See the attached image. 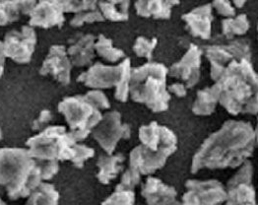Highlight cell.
<instances>
[{"mask_svg": "<svg viewBox=\"0 0 258 205\" xmlns=\"http://www.w3.org/2000/svg\"><path fill=\"white\" fill-rule=\"evenodd\" d=\"M140 181L141 174L137 170L129 167L121 176L120 183L116 185L115 190H133L136 185H139Z\"/></svg>", "mask_w": 258, "mask_h": 205, "instance_id": "32", "label": "cell"}, {"mask_svg": "<svg viewBox=\"0 0 258 205\" xmlns=\"http://www.w3.org/2000/svg\"><path fill=\"white\" fill-rule=\"evenodd\" d=\"M249 28L250 22L246 14H239L233 18H225L222 21V33L228 40L245 35Z\"/></svg>", "mask_w": 258, "mask_h": 205, "instance_id": "27", "label": "cell"}, {"mask_svg": "<svg viewBox=\"0 0 258 205\" xmlns=\"http://www.w3.org/2000/svg\"><path fill=\"white\" fill-rule=\"evenodd\" d=\"M212 7L217 11V13L226 18H233L236 16V8L232 5L230 1L216 0L212 4Z\"/></svg>", "mask_w": 258, "mask_h": 205, "instance_id": "38", "label": "cell"}, {"mask_svg": "<svg viewBox=\"0 0 258 205\" xmlns=\"http://www.w3.org/2000/svg\"><path fill=\"white\" fill-rule=\"evenodd\" d=\"M220 100V88L217 84L206 87L197 92V97L192 106V113L196 116L206 117L215 112Z\"/></svg>", "mask_w": 258, "mask_h": 205, "instance_id": "23", "label": "cell"}, {"mask_svg": "<svg viewBox=\"0 0 258 205\" xmlns=\"http://www.w3.org/2000/svg\"><path fill=\"white\" fill-rule=\"evenodd\" d=\"M85 96L98 110H108L110 108V104L106 94L101 90H91L87 92Z\"/></svg>", "mask_w": 258, "mask_h": 205, "instance_id": "36", "label": "cell"}, {"mask_svg": "<svg viewBox=\"0 0 258 205\" xmlns=\"http://www.w3.org/2000/svg\"><path fill=\"white\" fill-rule=\"evenodd\" d=\"M135 193L133 190H115L101 205H134Z\"/></svg>", "mask_w": 258, "mask_h": 205, "instance_id": "33", "label": "cell"}, {"mask_svg": "<svg viewBox=\"0 0 258 205\" xmlns=\"http://www.w3.org/2000/svg\"><path fill=\"white\" fill-rule=\"evenodd\" d=\"M158 43L156 38L147 39L145 37H138L133 45V52L138 58L146 59L150 62L153 56V52L155 50Z\"/></svg>", "mask_w": 258, "mask_h": 205, "instance_id": "29", "label": "cell"}, {"mask_svg": "<svg viewBox=\"0 0 258 205\" xmlns=\"http://www.w3.org/2000/svg\"><path fill=\"white\" fill-rule=\"evenodd\" d=\"M252 177L253 166L247 160L228 182L226 205H257Z\"/></svg>", "mask_w": 258, "mask_h": 205, "instance_id": "10", "label": "cell"}, {"mask_svg": "<svg viewBox=\"0 0 258 205\" xmlns=\"http://www.w3.org/2000/svg\"><path fill=\"white\" fill-rule=\"evenodd\" d=\"M257 32H258V24H257Z\"/></svg>", "mask_w": 258, "mask_h": 205, "instance_id": "48", "label": "cell"}, {"mask_svg": "<svg viewBox=\"0 0 258 205\" xmlns=\"http://www.w3.org/2000/svg\"><path fill=\"white\" fill-rule=\"evenodd\" d=\"M216 84L219 104L230 115H258V74L250 61L232 62Z\"/></svg>", "mask_w": 258, "mask_h": 205, "instance_id": "2", "label": "cell"}, {"mask_svg": "<svg viewBox=\"0 0 258 205\" xmlns=\"http://www.w3.org/2000/svg\"><path fill=\"white\" fill-rule=\"evenodd\" d=\"M42 181L41 169L28 149L0 148V194L11 200L29 197Z\"/></svg>", "mask_w": 258, "mask_h": 205, "instance_id": "3", "label": "cell"}, {"mask_svg": "<svg viewBox=\"0 0 258 205\" xmlns=\"http://www.w3.org/2000/svg\"><path fill=\"white\" fill-rule=\"evenodd\" d=\"M59 193L54 185L42 183L29 196L25 205H58Z\"/></svg>", "mask_w": 258, "mask_h": 205, "instance_id": "26", "label": "cell"}, {"mask_svg": "<svg viewBox=\"0 0 258 205\" xmlns=\"http://www.w3.org/2000/svg\"><path fill=\"white\" fill-rule=\"evenodd\" d=\"M5 50H4V43L3 41H0V62L5 63Z\"/></svg>", "mask_w": 258, "mask_h": 205, "instance_id": "41", "label": "cell"}, {"mask_svg": "<svg viewBox=\"0 0 258 205\" xmlns=\"http://www.w3.org/2000/svg\"><path fill=\"white\" fill-rule=\"evenodd\" d=\"M42 172L43 181L51 180L59 171L57 161H36Z\"/></svg>", "mask_w": 258, "mask_h": 205, "instance_id": "37", "label": "cell"}, {"mask_svg": "<svg viewBox=\"0 0 258 205\" xmlns=\"http://www.w3.org/2000/svg\"><path fill=\"white\" fill-rule=\"evenodd\" d=\"M125 64L126 59L116 66L96 62L90 66L86 72H83L77 77V82L83 83L87 87L95 90L116 88L121 81Z\"/></svg>", "mask_w": 258, "mask_h": 205, "instance_id": "11", "label": "cell"}, {"mask_svg": "<svg viewBox=\"0 0 258 205\" xmlns=\"http://www.w3.org/2000/svg\"><path fill=\"white\" fill-rule=\"evenodd\" d=\"M165 205H183L181 202H179V201H177L176 199L175 200H172L171 202H169V203H167V204Z\"/></svg>", "mask_w": 258, "mask_h": 205, "instance_id": "43", "label": "cell"}, {"mask_svg": "<svg viewBox=\"0 0 258 205\" xmlns=\"http://www.w3.org/2000/svg\"><path fill=\"white\" fill-rule=\"evenodd\" d=\"M201 49L211 64L210 75L215 83L232 62L250 61L251 58L250 43L244 39H236L227 44L204 45Z\"/></svg>", "mask_w": 258, "mask_h": 205, "instance_id": "7", "label": "cell"}, {"mask_svg": "<svg viewBox=\"0 0 258 205\" xmlns=\"http://www.w3.org/2000/svg\"><path fill=\"white\" fill-rule=\"evenodd\" d=\"M141 194L147 205H165L175 200L177 192L173 186L166 185L160 179L149 177L142 185Z\"/></svg>", "mask_w": 258, "mask_h": 205, "instance_id": "20", "label": "cell"}, {"mask_svg": "<svg viewBox=\"0 0 258 205\" xmlns=\"http://www.w3.org/2000/svg\"><path fill=\"white\" fill-rule=\"evenodd\" d=\"M66 13H80L98 8L97 1H62Z\"/></svg>", "mask_w": 258, "mask_h": 205, "instance_id": "35", "label": "cell"}, {"mask_svg": "<svg viewBox=\"0 0 258 205\" xmlns=\"http://www.w3.org/2000/svg\"><path fill=\"white\" fill-rule=\"evenodd\" d=\"M76 140L65 126H47L38 135L29 138L26 145L36 161H72Z\"/></svg>", "mask_w": 258, "mask_h": 205, "instance_id": "5", "label": "cell"}, {"mask_svg": "<svg viewBox=\"0 0 258 205\" xmlns=\"http://www.w3.org/2000/svg\"><path fill=\"white\" fill-rule=\"evenodd\" d=\"M255 133L251 123L230 120L209 135L194 154L191 173L202 169H235L253 154Z\"/></svg>", "mask_w": 258, "mask_h": 205, "instance_id": "1", "label": "cell"}, {"mask_svg": "<svg viewBox=\"0 0 258 205\" xmlns=\"http://www.w3.org/2000/svg\"><path fill=\"white\" fill-rule=\"evenodd\" d=\"M185 187L197 196L199 205H222L227 200V190L217 180H188Z\"/></svg>", "mask_w": 258, "mask_h": 205, "instance_id": "18", "label": "cell"}, {"mask_svg": "<svg viewBox=\"0 0 258 205\" xmlns=\"http://www.w3.org/2000/svg\"><path fill=\"white\" fill-rule=\"evenodd\" d=\"M131 62L130 59L126 58V64L124 67L123 75L119 85L115 88L114 98L121 102H126L129 97V86H130V79H131Z\"/></svg>", "mask_w": 258, "mask_h": 205, "instance_id": "30", "label": "cell"}, {"mask_svg": "<svg viewBox=\"0 0 258 205\" xmlns=\"http://www.w3.org/2000/svg\"><path fill=\"white\" fill-rule=\"evenodd\" d=\"M130 1H99L98 7L105 20L124 22L128 20Z\"/></svg>", "mask_w": 258, "mask_h": 205, "instance_id": "25", "label": "cell"}, {"mask_svg": "<svg viewBox=\"0 0 258 205\" xmlns=\"http://www.w3.org/2000/svg\"><path fill=\"white\" fill-rule=\"evenodd\" d=\"M4 50L6 58L11 59L18 64L29 63L37 44V34L35 29L25 25L20 31L12 30L4 37Z\"/></svg>", "mask_w": 258, "mask_h": 205, "instance_id": "9", "label": "cell"}, {"mask_svg": "<svg viewBox=\"0 0 258 205\" xmlns=\"http://www.w3.org/2000/svg\"><path fill=\"white\" fill-rule=\"evenodd\" d=\"M104 21L105 18L98 7L97 9H94V10H87V11L75 14L72 20L70 21V25L72 27L78 28L83 26L85 23L92 24L95 22H104Z\"/></svg>", "mask_w": 258, "mask_h": 205, "instance_id": "31", "label": "cell"}, {"mask_svg": "<svg viewBox=\"0 0 258 205\" xmlns=\"http://www.w3.org/2000/svg\"><path fill=\"white\" fill-rule=\"evenodd\" d=\"M92 135L108 155H112L121 139L130 138L131 128L127 123H121V115L117 111H112L103 116L102 121L92 130Z\"/></svg>", "mask_w": 258, "mask_h": 205, "instance_id": "8", "label": "cell"}, {"mask_svg": "<svg viewBox=\"0 0 258 205\" xmlns=\"http://www.w3.org/2000/svg\"><path fill=\"white\" fill-rule=\"evenodd\" d=\"M139 139L141 145L153 152L168 151L173 154L177 150V137L168 126L152 122L139 128Z\"/></svg>", "mask_w": 258, "mask_h": 205, "instance_id": "13", "label": "cell"}, {"mask_svg": "<svg viewBox=\"0 0 258 205\" xmlns=\"http://www.w3.org/2000/svg\"><path fill=\"white\" fill-rule=\"evenodd\" d=\"M95 40L92 34L79 33L68 40V48H66L68 58L72 65L84 67L92 63L95 58Z\"/></svg>", "mask_w": 258, "mask_h": 205, "instance_id": "19", "label": "cell"}, {"mask_svg": "<svg viewBox=\"0 0 258 205\" xmlns=\"http://www.w3.org/2000/svg\"><path fill=\"white\" fill-rule=\"evenodd\" d=\"M36 1H0V26H6L29 15L35 8Z\"/></svg>", "mask_w": 258, "mask_h": 205, "instance_id": "24", "label": "cell"}, {"mask_svg": "<svg viewBox=\"0 0 258 205\" xmlns=\"http://www.w3.org/2000/svg\"><path fill=\"white\" fill-rule=\"evenodd\" d=\"M62 1H40L30 14L29 26L49 29L61 28L65 22Z\"/></svg>", "mask_w": 258, "mask_h": 205, "instance_id": "16", "label": "cell"}, {"mask_svg": "<svg viewBox=\"0 0 258 205\" xmlns=\"http://www.w3.org/2000/svg\"><path fill=\"white\" fill-rule=\"evenodd\" d=\"M254 133H255V140L258 144V120H257V125H256V128L254 129Z\"/></svg>", "mask_w": 258, "mask_h": 205, "instance_id": "45", "label": "cell"}, {"mask_svg": "<svg viewBox=\"0 0 258 205\" xmlns=\"http://www.w3.org/2000/svg\"><path fill=\"white\" fill-rule=\"evenodd\" d=\"M169 68L160 62H147L132 68L129 96L132 101L145 105L153 113L159 114L169 109L171 94L168 92Z\"/></svg>", "mask_w": 258, "mask_h": 205, "instance_id": "4", "label": "cell"}, {"mask_svg": "<svg viewBox=\"0 0 258 205\" xmlns=\"http://www.w3.org/2000/svg\"><path fill=\"white\" fill-rule=\"evenodd\" d=\"M124 161L125 157L120 153L116 155H101L97 162L99 168L97 179L99 182L103 185H108L122 171Z\"/></svg>", "mask_w": 258, "mask_h": 205, "instance_id": "22", "label": "cell"}, {"mask_svg": "<svg viewBox=\"0 0 258 205\" xmlns=\"http://www.w3.org/2000/svg\"><path fill=\"white\" fill-rule=\"evenodd\" d=\"M3 72H4V63L0 62V78L3 75Z\"/></svg>", "mask_w": 258, "mask_h": 205, "instance_id": "44", "label": "cell"}, {"mask_svg": "<svg viewBox=\"0 0 258 205\" xmlns=\"http://www.w3.org/2000/svg\"><path fill=\"white\" fill-rule=\"evenodd\" d=\"M168 92L175 95L178 98H183L187 94V88L182 83H173L172 85L168 86Z\"/></svg>", "mask_w": 258, "mask_h": 205, "instance_id": "40", "label": "cell"}, {"mask_svg": "<svg viewBox=\"0 0 258 205\" xmlns=\"http://www.w3.org/2000/svg\"><path fill=\"white\" fill-rule=\"evenodd\" d=\"M0 205H6V203L1 199V197H0Z\"/></svg>", "mask_w": 258, "mask_h": 205, "instance_id": "46", "label": "cell"}, {"mask_svg": "<svg viewBox=\"0 0 258 205\" xmlns=\"http://www.w3.org/2000/svg\"><path fill=\"white\" fill-rule=\"evenodd\" d=\"M202 55L201 47L190 43L181 60L173 63L169 68V75L180 80L187 89L192 88L199 82L201 77Z\"/></svg>", "mask_w": 258, "mask_h": 205, "instance_id": "12", "label": "cell"}, {"mask_svg": "<svg viewBox=\"0 0 258 205\" xmlns=\"http://www.w3.org/2000/svg\"><path fill=\"white\" fill-rule=\"evenodd\" d=\"M245 3H246V1H244V0H242V1H238V0L234 1V5L236 6V8H242Z\"/></svg>", "mask_w": 258, "mask_h": 205, "instance_id": "42", "label": "cell"}, {"mask_svg": "<svg viewBox=\"0 0 258 205\" xmlns=\"http://www.w3.org/2000/svg\"><path fill=\"white\" fill-rule=\"evenodd\" d=\"M70 127V133L76 141H83L100 123L103 115L85 95L66 97L57 107Z\"/></svg>", "mask_w": 258, "mask_h": 205, "instance_id": "6", "label": "cell"}, {"mask_svg": "<svg viewBox=\"0 0 258 205\" xmlns=\"http://www.w3.org/2000/svg\"><path fill=\"white\" fill-rule=\"evenodd\" d=\"M172 155L171 152L165 150L153 152L143 145H138L129 154V167L147 176L162 169Z\"/></svg>", "mask_w": 258, "mask_h": 205, "instance_id": "15", "label": "cell"}, {"mask_svg": "<svg viewBox=\"0 0 258 205\" xmlns=\"http://www.w3.org/2000/svg\"><path fill=\"white\" fill-rule=\"evenodd\" d=\"M210 3L194 8L190 12L181 16L185 24V30L190 36L201 40H209L212 33L213 9Z\"/></svg>", "mask_w": 258, "mask_h": 205, "instance_id": "17", "label": "cell"}, {"mask_svg": "<svg viewBox=\"0 0 258 205\" xmlns=\"http://www.w3.org/2000/svg\"><path fill=\"white\" fill-rule=\"evenodd\" d=\"M95 156V150L91 147H88L83 144H76L74 148V156L72 159V164L76 168L81 169L84 167L87 160Z\"/></svg>", "mask_w": 258, "mask_h": 205, "instance_id": "34", "label": "cell"}, {"mask_svg": "<svg viewBox=\"0 0 258 205\" xmlns=\"http://www.w3.org/2000/svg\"><path fill=\"white\" fill-rule=\"evenodd\" d=\"M1 138H2V132H1V129H0V140H1Z\"/></svg>", "mask_w": 258, "mask_h": 205, "instance_id": "47", "label": "cell"}, {"mask_svg": "<svg viewBox=\"0 0 258 205\" xmlns=\"http://www.w3.org/2000/svg\"><path fill=\"white\" fill-rule=\"evenodd\" d=\"M71 69L72 63L68 58L66 47L61 44H53L49 47L48 55L43 61L40 74L43 76L51 75L54 80L67 86L71 81Z\"/></svg>", "mask_w": 258, "mask_h": 205, "instance_id": "14", "label": "cell"}, {"mask_svg": "<svg viewBox=\"0 0 258 205\" xmlns=\"http://www.w3.org/2000/svg\"><path fill=\"white\" fill-rule=\"evenodd\" d=\"M52 121V115L49 110H43L40 114L39 118L34 121L32 124V129L35 131L38 130H43L46 128V125Z\"/></svg>", "mask_w": 258, "mask_h": 205, "instance_id": "39", "label": "cell"}, {"mask_svg": "<svg viewBox=\"0 0 258 205\" xmlns=\"http://www.w3.org/2000/svg\"><path fill=\"white\" fill-rule=\"evenodd\" d=\"M179 1H136L134 6L138 16L143 18H154L156 20H168L172 16L173 6Z\"/></svg>", "mask_w": 258, "mask_h": 205, "instance_id": "21", "label": "cell"}, {"mask_svg": "<svg viewBox=\"0 0 258 205\" xmlns=\"http://www.w3.org/2000/svg\"><path fill=\"white\" fill-rule=\"evenodd\" d=\"M95 50L99 57L104 59L106 62L111 63L118 62L119 60L125 58L124 52L114 47L112 45V41L106 38L103 34L98 36V40L95 42Z\"/></svg>", "mask_w": 258, "mask_h": 205, "instance_id": "28", "label": "cell"}]
</instances>
